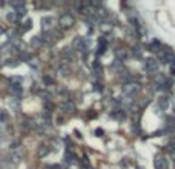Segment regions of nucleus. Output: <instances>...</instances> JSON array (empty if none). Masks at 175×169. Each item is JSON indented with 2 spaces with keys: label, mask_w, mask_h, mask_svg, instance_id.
I'll return each mask as SVG.
<instances>
[{
  "label": "nucleus",
  "mask_w": 175,
  "mask_h": 169,
  "mask_svg": "<svg viewBox=\"0 0 175 169\" xmlns=\"http://www.w3.org/2000/svg\"><path fill=\"white\" fill-rule=\"evenodd\" d=\"M154 166L155 169H167V160L163 154H157L154 157Z\"/></svg>",
  "instance_id": "nucleus-5"
},
{
  "label": "nucleus",
  "mask_w": 175,
  "mask_h": 169,
  "mask_svg": "<svg viewBox=\"0 0 175 169\" xmlns=\"http://www.w3.org/2000/svg\"><path fill=\"white\" fill-rule=\"evenodd\" d=\"M9 106L14 108V109H17V108H19V102H16L14 98H11V100H9Z\"/></svg>",
  "instance_id": "nucleus-19"
},
{
  "label": "nucleus",
  "mask_w": 175,
  "mask_h": 169,
  "mask_svg": "<svg viewBox=\"0 0 175 169\" xmlns=\"http://www.w3.org/2000/svg\"><path fill=\"white\" fill-rule=\"evenodd\" d=\"M166 75L164 74H161V72H157L155 75H154V79H152V83H154V86H155V89H160V91H163L164 89V83H166Z\"/></svg>",
  "instance_id": "nucleus-4"
},
{
  "label": "nucleus",
  "mask_w": 175,
  "mask_h": 169,
  "mask_svg": "<svg viewBox=\"0 0 175 169\" xmlns=\"http://www.w3.org/2000/svg\"><path fill=\"white\" fill-rule=\"evenodd\" d=\"M173 167H175V160H173Z\"/></svg>",
  "instance_id": "nucleus-27"
},
{
  "label": "nucleus",
  "mask_w": 175,
  "mask_h": 169,
  "mask_svg": "<svg viewBox=\"0 0 175 169\" xmlns=\"http://www.w3.org/2000/svg\"><path fill=\"white\" fill-rule=\"evenodd\" d=\"M144 71L155 75L158 72V62L154 60V59H146L144 60Z\"/></svg>",
  "instance_id": "nucleus-3"
},
{
  "label": "nucleus",
  "mask_w": 175,
  "mask_h": 169,
  "mask_svg": "<svg viewBox=\"0 0 175 169\" xmlns=\"http://www.w3.org/2000/svg\"><path fill=\"white\" fill-rule=\"evenodd\" d=\"M20 158H22V152L19 151V152H13L11 154V160H13V163H19L20 161Z\"/></svg>",
  "instance_id": "nucleus-15"
},
{
  "label": "nucleus",
  "mask_w": 175,
  "mask_h": 169,
  "mask_svg": "<svg viewBox=\"0 0 175 169\" xmlns=\"http://www.w3.org/2000/svg\"><path fill=\"white\" fill-rule=\"evenodd\" d=\"M48 152H49V149H48L46 146H40V149H39V155H40V157H45Z\"/></svg>",
  "instance_id": "nucleus-17"
},
{
  "label": "nucleus",
  "mask_w": 175,
  "mask_h": 169,
  "mask_svg": "<svg viewBox=\"0 0 175 169\" xmlns=\"http://www.w3.org/2000/svg\"><path fill=\"white\" fill-rule=\"evenodd\" d=\"M9 89H11V92L14 95H22V92H23V86L20 83H11Z\"/></svg>",
  "instance_id": "nucleus-9"
},
{
  "label": "nucleus",
  "mask_w": 175,
  "mask_h": 169,
  "mask_svg": "<svg viewBox=\"0 0 175 169\" xmlns=\"http://www.w3.org/2000/svg\"><path fill=\"white\" fill-rule=\"evenodd\" d=\"M146 48H147V51H151V52H160V49H163L161 43H160L157 39H154V40H152V42L146 46Z\"/></svg>",
  "instance_id": "nucleus-7"
},
{
  "label": "nucleus",
  "mask_w": 175,
  "mask_h": 169,
  "mask_svg": "<svg viewBox=\"0 0 175 169\" xmlns=\"http://www.w3.org/2000/svg\"><path fill=\"white\" fill-rule=\"evenodd\" d=\"M63 56L71 59V57H72V49H71V48H65V49H63Z\"/></svg>",
  "instance_id": "nucleus-18"
},
{
  "label": "nucleus",
  "mask_w": 175,
  "mask_h": 169,
  "mask_svg": "<svg viewBox=\"0 0 175 169\" xmlns=\"http://www.w3.org/2000/svg\"><path fill=\"white\" fill-rule=\"evenodd\" d=\"M137 169H141V167H137Z\"/></svg>",
  "instance_id": "nucleus-28"
},
{
  "label": "nucleus",
  "mask_w": 175,
  "mask_h": 169,
  "mask_svg": "<svg viewBox=\"0 0 175 169\" xmlns=\"http://www.w3.org/2000/svg\"><path fill=\"white\" fill-rule=\"evenodd\" d=\"M31 25H32V22H31V20H26V23H25V28H23V31H28V29L31 28Z\"/></svg>",
  "instance_id": "nucleus-21"
},
{
  "label": "nucleus",
  "mask_w": 175,
  "mask_h": 169,
  "mask_svg": "<svg viewBox=\"0 0 175 169\" xmlns=\"http://www.w3.org/2000/svg\"><path fill=\"white\" fill-rule=\"evenodd\" d=\"M65 161H66L68 164H74V163H75V155H74L71 151H66V152H65Z\"/></svg>",
  "instance_id": "nucleus-12"
},
{
  "label": "nucleus",
  "mask_w": 175,
  "mask_h": 169,
  "mask_svg": "<svg viewBox=\"0 0 175 169\" xmlns=\"http://www.w3.org/2000/svg\"><path fill=\"white\" fill-rule=\"evenodd\" d=\"M95 134H97V137H102V135H103V129H100V128L95 129Z\"/></svg>",
  "instance_id": "nucleus-24"
},
{
  "label": "nucleus",
  "mask_w": 175,
  "mask_h": 169,
  "mask_svg": "<svg viewBox=\"0 0 175 169\" xmlns=\"http://www.w3.org/2000/svg\"><path fill=\"white\" fill-rule=\"evenodd\" d=\"M58 23H60V26H61L63 29H68V28H72V26H74L75 19H74V16H72V14L65 13V14H61V16H60Z\"/></svg>",
  "instance_id": "nucleus-1"
},
{
  "label": "nucleus",
  "mask_w": 175,
  "mask_h": 169,
  "mask_svg": "<svg viewBox=\"0 0 175 169\" xmlns=\"http://www.w3.org/2000/svg\"><path fill=\"white\" fill-rule=\"evenodd\" d=\"M94 86H95V88H94L95 91H103V88H102V83H95Z\"/></svg>",
  "instance_id": "nucleus-23"
},
{
  "label": "nucleus",
  "mask_w": 175,
  "mask_h": 169,
  "mask_svg": "<svg viewBox=\"0 0 175 169\" xmlns=\"http://www.w3.org/2000/svg\"><path fill=\"white\" fill-rule=\"evenodd\" d=\"M42 43H43V42H42V39H40V37H34V39L31 40V45H32V46H35V48H39Z\"/></svg>",
  "instance_id": "nucleus-16"
},
{
  "label": "nucleus",
  "mask_w": 175,
  "mask_h": 169,
  "mask_svg": "<svg viewBox=\"0 0 175 169\" xmlns=\"http://www.w3.org/2000/svg\"><path fill=\"white\" fill-rule=\"evenodd\" d=\"M169 152H170L172 158L175 160V144H170V146H169Z\"/></svg>",
  "instance_id": "nucleus-20"
},
{
  "label": "nucleus",
  "mask_w": 175,
  "mask_h": 169,
  "mask_svg": "<svg viewBox=\"0 0 175 169\" xmlns=\"http://www.w3.org/2000/svg\"><path fill=\"white\" fill-rule=\"evenodd\" d=\"M131 52H132V56H134L135 59H141V57H143V49H141L140 46H134V48L131 49Z\"/></svg>",
  "instance_id": "nucleus-13"
},
{
  "label": "nucleus",
  "mask_w": 175,
  "mask_h": 169,
  "mask_svg": "<svg viewBox=\"0 0 175 169\" xmlns=\"http://www.w3.org/2000/svg\"><path fill=\"white\" fill-rule=\"evenodd\" d=\"M8 20H9L11 23H16V22L19 20V14H17L16 11H11V13L8 14Z\"/></svg>",
  "instance_id": "nucleus-14"
},
{
  "label": "nucleus",
  "mask_w": 175,
  "mask_h": 169,
  "mask_svg": "<svg viewBox=\"0 0 175 169\" xmlns=\"http://www.w3.org/2000/svg\"><path fill=\"white\" fill-rule=\"evenodd\" d=\"M55 23V19H52V17H43L42 19V28H43V31L46 33V31H51V28H52V25Z\"/></svg>",
  "instance_id": "nucleus-6"
},
{
  "label": "nucleus",
  "mask_w": 175,
  "mask_h": 169,
  "mask_svg": "<svg viewBox=\"0 0 175 169\" xmlns=\"http://www.w3.org/2000/svg\"><path fill=\"white\" fill-rule=\"evenodd\" d=\"M2 33H3V29H2V28H0V34H2Z\"/></svg>",
  "instance_id": "nucleus-26"
},
{
  "label": "nucleus",
  "mask_w": 175,
  "mask_h": 169,
  "mask_svg": "<svg viewBox=\"0 0 175 169\" xmlns=\"http://www.w3.org/2000/svg\"><path fill=\"white\" fill-rule=\"evenodd\" d=\"M45 83H46V85H52V83H54V79H51V77H45Z\"/></svg>",
  "instance_id": "nucleus-22"
},
{
  "label": "nucleus",
  "mask_w": 175,
  "mask_h": 169,
  "mask_svg": "<svg viewBox=\"0 0 175 169\" xmlns=\"http://www.w3.org/2000/svg\"><path fill=\"white\" fill-rule=\"evenodd\" d=\"M167 106H169V98H167L166 95L160 97V98H158V109H160V111H166Z\"/></svg>",
  "instance_id": "nucleus-10"
},
{
  "label": "nucleus",
  "mask_w": 175,
  "mask_h": 169,
  "mask_svg": "<svg viewBox=\"0 0 175 169\" xmlns=\"http://www.w3.org/2000/svg\"><path fill=\"white\" fill-rule=\"evenodd\" d=\"M22 60H29V54H22Z\"/></svg>",
  "instance_id": "nucleus-25"
},
{
  "label": "nucleus",
  "mask_w": 175,
  "mask_h": 169,
  "mask_svg": "<svg viewBox=\"0 0 175 169\" xmlns=\"http://www.w3.org/2000/svg\"><path fill=\"white\" fill-rule=\"evenodd\" d=\"M114 56H115V60L123 62V60L126 59V56H128V51L123 49V48H115V49H114Z\"/></svg>",
  "instance_id": "nucleus-8"
},
{
  "label": "nucleus",
  "mask_w": 175,
  "mask_h": 169,
  "mask_svg": "<svg viewBox=\"0 0 175 169\" xmlns=\"http://www.w3.org/2000/svg\"><path fill=\"white\" fill-rule=\"evenodd\" d=\"M61 109H63L65 112L71 114V112H74V111H75V106H74L71 102H65V103H61Z\"/></svg>",
  "instance_id": "nucleus-11"
},
{
  "label": "nucleus",
  "mask_w": 175,
  "mask_h": 169,
  "mask_svg": "<svg viewBox=\"0 0 175 169\" xmlns=\"http://www.w3.org/2000/svg\"><path fill=\"white\" fill-rule=\"evenodd\" d=\"M140 88H141V85H140L138 82L126 83V85H123V94L128 95V97H132V95H135V94L140 91Z\"/></svg>",
  "instance_id": "nucleus-2"
}]
</instances>
